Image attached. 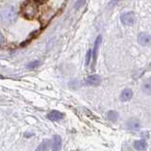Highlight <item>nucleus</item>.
Listing matches in <instances>:
<instances>
[{"instance_id": "nucleus-18", "label": "nucleus", "mask_w": 151, "mask_h": 151, "mask_svg": "<svg viewBox=\"0 0 151 151\" xmlns=\"http://www.w3.org/2000/svg\"><path fill=\"white\" fill-rule=\"evenodd\" d=\"M4 78L3 76H2V75H0V78Z\"/></svg>"}, {"instance_id": "nucleus-4", "label": "nucleus", "mask_w": 151, "mask_h": 151, "mask_svg": "<svg viewBox=\"0 0 151 151\" xmlns=\"http://www.w3.org/2000/svg\"><path fill=\"white\" fill-rule=\"evenodd\" d=\"M101 42H102V36L101 35H98L96 42H94V45H93V52H91V57H92V61H93V67H94V65L96 63V60H97V55H98V49H99V46L101 45Z\"/></svg>"}, {"instance_id": "nucleus-15", "label": "nucleus", "mask_w": 151, "mask_h": 151, "mask_svg": "<svg viewBox=\"0 0 151 151\" xmlns=\"http://www.w3.org/2000/svg\"><path fill=\"white\" fill-rule=\"evenodd\" d=\"M91 50H88L87 51V54H86V65H88L91 61Z\"/></svg>"}, {"instance_id": "nucleus-3", "label": "nucleus", "mask_w": 151, "mask_h": 151, "mask_svg": "<svg viewBox=\"0 0 151 151\" xmlns=\"http://www.w3.org/2000/svg\"><path fill=\"white\" fill-rule=\"evenodd\" d=\"M121 21L126 26H131L136 22V16L135 13L132 12H125L121 15Z\"/></svg>"}, {"instance_id": "nucleus-9", "label": "nucleus", "mask_w": 151, "mask_h": 151, "mask_svg": "<svg viewBox=\"0 0 151 151\" xmlns=\"http://www.w3.org/2000/svg\"><path fill=\"white\" fill-rule=\"evenodd\" d=\"M63 116H64L63 113L59 111H52L47 114V118L51 121H59L60 119H63Z\"/></svg>"}, {"instance_id": "nucleus-19", "label": "nucleus", "mask_w": 151, "mask_h": 151, "mask_svg": "<svg viewBox=\"0 0 151 151\" xmlns=\"http://www.w3.org/2000/svg\"><path fill=\"white\" fill-rule=\"evenodd\" d=\"M37 1H44V0H37Z\"/></svg>"}, {"instance_id": "nucleus-20", "label": "nucleus", "mask_w": 151, "mask_h": 151, "mask_svg": "<svg viewBox=\"0 0 151 151\" xmlns=\"http://www.w3.org/2000/svg\"><path fill=\"white\" fill-rule=\"evenodd\" d=\"M113 1H119V0H113Z\"/></svg>"}, {"instance_id": "nucleus-16", "label": "nucleus", "mask_w": 151, "mask_h": 151, "mask_svg": "<svg viewBox=\"0 0 151 151\" xmlns=\"http://www.w3.org/2000/svg\"><path fill=\"white\" fill-rule=\"evenodd\" d=\"M83 2H84V0H78L77 3H76V5H75V8L76 9H78L83 4Z\"/></svg>"}, {"instance_id": "nucleus-13", "label": "nucleus", "mask_w": 151, "mask_h": 151, "mask_svg": "<svg viewBox=\"0 0 151 151\" xmlns=\"http://www.w3.org/2000/svg\"><path fill=\"white\" fill-rule=\"evenodd\" d=\"M51 149V140H45L37 150H49Z\"/></svg>"}, {"instance_id": "nucleus-11", "label": "nucleus", "mask_w": 151, "mask_h": 151, "mask_svg": "<svg viewBox=\"0 0 151 151\" xmlns=\"http://www.w3.org/2000/svg\"><path fill=\"white\" fill-rule=\"evenodd\" d=\"M118 117H119V114L116 111H109L107 112V119L111 122H116Z\"/></svg>"}, {"instance_id": "nucleus-7", "label": "nucleus", "mask_w": 151, "mask_h": 151, "mask_svg": "<svg viewBox=\"0 0 151 151\" xmlns=\"http://www.w3.org/2000/svg\"><path fill=\"white\" fill-rule=\"evenodd\" d=\"M61 147V138L59 135L53 136V138L51 140V149L52 150H60Z\"/></svg>"}, {"instance_id": "nucleus-6", "label": "nucleus", "mask_w": 151, "mask_h": 151, "mask_svg": "<svg viewBox=\"0 0 151 151\" xmlns=\"http://www.w3.org/2000/svg\"><path fill=\"white\" fill-rule=\"evenodd\" d=\"M132 96H133V92H132V90L129 88H126L122 91L121 96H120V99H121V101L126 102V101L130 100V99L132 98Z\"/></svg>"}, {"instance_id": "nucleus-5", "label": "nucleus", "mask_w": 151, "mask_h": 151, "mask_svg": "<svg viewBox=\"0 0 151 151\" xmlns=\"http://www.w3.org/2000/svg\"><path fill=\"white\" fill-rule=\"evenodd\" d=\"M126 127L127 129L132 130V131H137L140 129L141 127V123L140 120L137 119V118H130L129 120H127Z\"/></svg>"}, {"instance_id": "nucleus-14", "label": "nucleus", "mask_w": 151, "mask_h": 151, "mask_svg": "<svg viewBox=\"0 0 151 151\" xmlns=\"http://www.w3.org/2000/svg\"><path fill=\"white\" fill-rule=\"evenodd\" d=\"M39 65H40V61L34 60V61H31L30 63L27 64V68L28 69H35L37 66H39Z\"/></svg>"}, {"instance_id": "nucleus-10", "label": "nucleus", "mask_w": 151, "mask_h": 151, "mask_svg": "<svg viewBox=\"0 0 151 151\" xmlns=\"http://www.w3.org/2000/svg\"><path fill=\"white\" fill-rule=\"evenodd\" d=\"M138 41L142 45H146L150 42V36L148 33L142 32L138 36Z\"/></svg>"}, {"instance_id": "nucleus-1", "label": "nucleus", "mask_w": 151, "mask_h": 151, "mask_svg": "<svg viewBox=\"0 0 151 151\" xmlns=\"http://www.w3.org/2000/svg\"><path fill=\"white\" fill-rule=\"evenodd\" d=\"M17 19V12L13 6L5 7L0 12V20L4 25H12Z\"/></svg>"}, {"instance_id": "nucleus-17", "label": "nucleus", "mask_w": 151, "mask_h": 151, "mask_svg": "<svg viewBox=\"0 0 151 151\" xmlns=\"http://www.w3.org/2000/svg\"><path fill=\"white\" fill-rule=\"evenodd\" d=\"M4 42V37H3V35H2V33L0 32V45H1Z\"/></svg>"}, {"instance_id": "nucleus-2", "label": "nucleus", "mask_w": 151, "mask_h": 151, "mask_svg": "<svg viewBox=\"0 0 151 151\" xmlns=\"http://www.w3.org/2000/svg\"><path fill=\"white\" fill-rule=\"evenodd\" d=\"M38 11L37 4L33 0H27L22 6V13L23 15L27 19H33L35 17Z\"/></svg>"}, {"instance_id": "nucleus-8", "label": "nucleus", "mask_w": 151, "mask_h": 151, "mask_svg": "<svg viewBox=\"0 0 151 151\" xmlns=\"http://www.w3.org/2000/svg\"><path fill=\"white\" fill-rule=\"evenodd\" d=\"M101 82V78L98 75H92L89 76L86 79V83L88 85H93V86H97Z\"/></svg>"}, {"instance_id": "nucleus-12", "label": "nucleus", "mask_w": 151, "mask_h": 151, "mask_svg": "<svg viewBox=\"0 0 151 151\" xmlns=\"http://www.w3.org/2000/svg\"><path fill=\"white\" fill-rule=\"evenodd\" d=\"M134 148L137 150H145L146 148V142L145 140H139L134 142Z\"/></svg>"}]
</instances>
